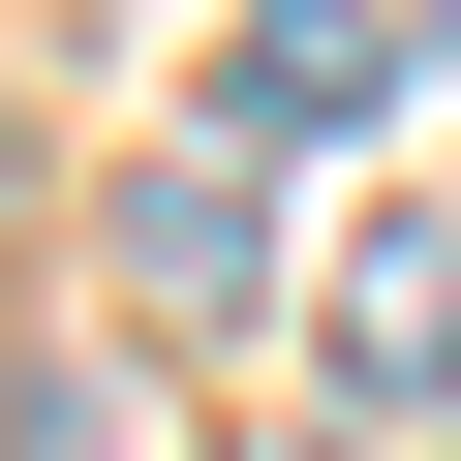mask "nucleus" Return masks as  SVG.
<instances>
[{
    "instance_id": "3",
    "label": "nucleus",
    "mask_w": 461,
    "mask_h": 461,
    "mask_svg": "<svg viewBox=\"0 0 461 461\" xmlns=\"http://www.w3.org/2000/svg\"><path fill=\"white\" fill-rule=\"evenodd\" d=\"M400 93V32H339V0H308V32H247V62H215V154H339Z\"/></svg>"
},
{
    "instance_id": "1",
    "label": "nucleus",
    "mask_w": 461,
    "mask_h": 461,
    "mask_svg": "<svg viewBox=\"0 0 461 461\" xmlns=\"http://www.w3.org/2000/svg\"><path fill=\"white\" fill-rule=\"evenodd\" d=\"M93 277H123L154 339H247V308H277V215H247V154H154V185L93 215Z\"/></svg>"
},
{
    "instance_id": "2",
    "label": "nucleus",
    "mask_w": 461,
    "mask_h": 461,
    "mask_svg": "<svg viewBox=\"0 0 461 461\" xmlns=\"http://www.w3.org/2000/svg\"><path fill=\"white\" fill-rule=\"evenodd\" d=\"M308 369H339L369 430H430V400H461V215H369L339 308H308Z\"/></svg>"
}]
</instances>
